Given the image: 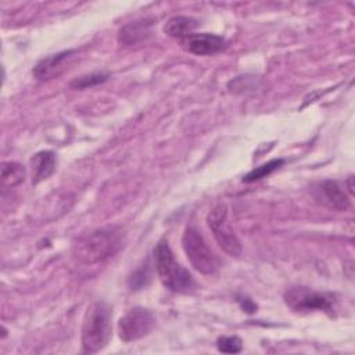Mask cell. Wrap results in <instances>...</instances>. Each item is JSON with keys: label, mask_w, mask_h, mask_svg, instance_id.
<instances>
[{"label": "cell", "mask_w": 355, "mask_h": 355, "mask_svg": "<svg viewBox=\"0 0 355 355\" xmlns=\"http://www.w3.org/2000/svg\"><path fill=\"white\" fill-rule=\"evenodd\" d=\"M240 302H241V306L244 308V311H247V312H250V313L257 309V305H255L251 300H248V298H244V301L240 300Z\"/></svg>", "instance_id": "cell-18"}, {"label": "cell", "mask_w": 355, "mask_h": 355, "mask_svg": "<svg viewBox=\"0 0 355 355\" xmlns=\"http://www.w3.org/2000/svg\"><path fill=\"white\" fill-rule=\"evenodd\" d=\"M333 298L329 294L313 291L308 287H291L284 294V302L295 312L311 311H333Z\"/></svg>", "instance_id": "cell-7"}, {"label": "cell", "mask_w": 355, "mask_h": 355, "mask_svg": "<svg viewBox=\"0 0 355 355\" xmlns=\"http://www.w3.org/2000/svg\"><path fill=\"white\" fill-rule=\"evenodd\" d=\"M283 164H284V159H282V158L270 159V161H268L266 164H262V165L257 166L255 169H252L251 172H248V173L243 178V182L251 183V182L259 180V179H262V178H266V176H269L270 173H273L276 169H279Z\"/></svg>", "instance_id": "cell-15"}, {"label": "cell", "mask_w": 355, "mask_h": 355, "mask_svg": "<svg viewBox=\"0 0 355 355\" xmlns=\"http://www.w3.org/2000/svg\"><path fill=\"white\" fill-rule=\"evenodd\" d=\"M76 50H65L60 51L57 54H50L44 58H42L35 67H33V76L37 80H50L57 78L62 71L67 68L68 61L73 57Z\"/></svg>", "instance_id": "cell-8"}, {"label": "cell", "mask_w": 355, "mask_h": 355, "mask_svg": "<svg viewBox=\"0 0 355 355\" xmlns=\"http://www.w3.org/2000/svg\"><path fill=\"white\" fill-rule=\"evenodd\" d=\"M216 347L223 354H237L243 348V341L237 336H222L216 340Z\"/></svg>", "instance_id": "cell-17"}, {"label": "cell", "mask_w": 355, "mask_h": 355, "mask_svg": "<svg viewBox=\"0 0 355 355\" xmlns=\"http://www.w3.org/2000/svg\"><path fill=\"white\" fill-rule=\"evenodd\" d=\"M318 198L336 211H345L351 205L347 194L336 180H324L319 187Z\"/></svg>", "instance_id": "cell-10"}, {"label": "cell", "mask_w": 355, "mask_h": 355, "mask_svg": "<svg viewBox=\"0 0 355 355\" xmlns=\"http://www.w3.org/2000/svg\"><path fill=\"white\" fill-rule=\"evenodd\" d=\"M154 262L161 283L173 293H189L196 283L189 270L176 259L166 240H161L154 248Z\"/></svg>", "instance_id": "cell-3"}, {"label": "cell", "mask_w": 355, "mask_h": 355, "mask_svg": "<svg viewBox=\"0 0 355 355\" xmlns=\"http://www.w3.org/2000/svg\"><path fill=\"white\" fill-rule=\"evenodd\" d=\"M153 21L151 19H137L123 25L118 32V42L122 44H137L151 36Z\"/></svg>", "instance_id": "cell-11"}, {"label": "cell", "mask_w": 355, "mask_h": 355, "mask_svg": "<svg viewBox=\"0 0 355 355\" xmlns=\"http://www.w3.org/2000/svg\"><path fill=\"white\" fill-rule=\"evenodd\" d=\"M154 315L141 306L130 308L118 322V336L123 343H132L146 337L154 327Z\"/></svg>", "instance_id": "cell-6"}, {"label": "cell", "mask_w": 355, "mask_h": 355, "mask_svg": "<svg viewBox=\"0 0 355 355\" xmlns=\"http://www.w3.org/2000/svg\"><path fill=\"white\" fill-rule=\"evenodd\" d=\"M182 43L189 53L196 55H212L226 47V40L214 33H191Z\"/></svg>", "instance_id": "cell-9"}, {"label": "cell", "mask_w": 355, "mask_h": 355, "mask_svg": "<svg viewBox=\"0 0 355 355\" xmlns=\"http://www.w3.org/2000/svg\"><path fill=\"white\" fill-rule=\"evenodd\" d=\"M111 318V308L104 301H96L87 308L80 337L83 354H96L107 347L112 330Z\"/></svg>", "instance_id": "cell-2"}, {"label": "cell", "mask_w": 355, "mask_h": 355, "mask_svg": "<svg viewBox=\"0 0 355 355\" xmlns=\"http://www.w3.org/2000/svg\"><path fill=\"white\" fill-rule=\"evenodd\" d=\"M198 26L197 19L191 18V17H184V15H176L172 17L166 21V24L164 25V32L166 35H169L171 37H176V39H184L189 35H191V32Z\"/></svg>", "instance_id": "cell-13"}, {"label": "cell", "mask_w": 355, "mask_h": 355, "mask_svg": "<svg viewBox=\"0 0 355 355\" xmlns=\"http://www.w3.org/2000/svg\"><path fill=\"white\" fill-rule=\"evenodd\" d=\"M26 171L24 165L15 161L3 162L1 165V184L4 189H12L25 180Z\"/></svg>", "instance_id": "cell-14"}, {"label": "cell", "mask_w": 355, "mask_h": 355, "mask_svg": "<svg viewBox=\"0 0 355 355\" xmlns=\"http://www.w3.org/2000/svg\"><path fill=\"white\" fill-rule=\"evenodd\" d=\"M122 245V230L119 227H104L78 239L73 244V254L83 263H96L112 257Z\"/></svg>", "instance_id": "cell-1"}, {"label": "cell", "mask_w": 355, "mask_h": 355, "mask_svg": "<svg viewBox=\"0 0 355 355\" xmlns=\"http://www.w3.org/2000/svg\"><path fill=\"white\" fill-rule=\"evenodd\" d=\"M182 247L191 266L202 275H214L219 269V259L207 244L202 234L194 227L187 226L183 237Z\"/></svg>", "instance_id": "cell-4"}, {"label": "cell", "mask_w": 355, "mask_h": 355, "mask_svg": "<svg viewBox=\"0 0 355 355\" xmlns=\"http://www.w3.org/2000/svg\"><path fill=\"white\" fill-rule=\"evenodd\" d=\"M207 222L219 247L230 257H239L241 254V243L234 234L227 222V208L225 204L215 205L208 216Z\"/></svg>", "instance_id": "cell-5"}, {"label": "cell", "mask_w": 355, "mask_h": 355, "mask_svg": "<svg viewBox=\"0 0 355 355\" xmlns=\"http://www.w3.org/2000/svg\"><path fill=\"white\" fill-rule=\"evenodd\" d=\"M110 78L108 73H103V72H93V73H89V75H83V76H79L76 79H73L69 86L72 89H87V87H93L96 85H100L103 82H105L107 79Z\"/></svg>", "instance_id": "cell-16"}, {"label": "cell", "mask_w": 355, "mask_h": 355, "mask_svg": "<svg viewBox=\"0 0 355 355\" xmlns=\"http://www.w3.org/2000/svg\"><path fill=\"white\" fill-rule=\"evenodd\" d=\"M55 154L53 151H40L31 158L32 183L37 184L46 180L55 171Z\"/></svg>", "instance_id": "cell-12"}, {"label": "cell", "mask_w": 355, "mask_h": 355, "mask_svg": "<svg viewBox=\"0 0 355 355\" xmlns=\"http://www.w3.org/2000/svg\"><path fill=\"white\" fill-rule=\"evenodd\" d=\"M352 179H354V178H352V176H349V178H348V190H349V193H351V194H352V193H354V186H352Z\"/></svg>", "instance_id": "cell-19"}]
</instances>
